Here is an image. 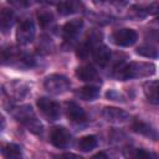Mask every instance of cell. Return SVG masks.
<instances>
[{
	"mask_svg": "<svg viewBox=\"0 0 159 159\" xmlns=\"http://www.w3.org/2000/svg\"><path fill=\"white\" fill-rule=\"evenodd\" d=\"M155 73V66L152 62H130L120 68L118 78L130 80V78H143L149 77Z\"/></svg>",
	"mask_w": 159,
	"mask_h": 159,
	"instance_id": "cell-1",
	"label": "cell"
},
{
	"mask_svg": "<svg viewBox=\"0 0 159 159\" xmlns=\"http://www.w3.org/2000/svg\"><path fill=\"white\" fill-rule=\"evenodd\" d=\"M14 117L16 118V120L22 123L31 133H34V134H41L42 133L43 127H42L41 122L37 119L31 106L25 104V106L17 107L14 111Z\"/></svg>",
	"mask_w": 159,
	"mask_h": 159,
	"instance_id": "cell-2",
	"label": "cell"
},
{
	"mask_svg": "<svg viewBox=\"0 0 159 159\" xmlns=\"http://www.w3.org/2000/svg\"><path fill=\"white\" fill-rule=\"evenodd\" d=\"M43 86H45L46 91L52 94H62L66 91H68L70 81L67 80V77H65L62 75L53 73V75H50L46 77Z\"/></svg>",
	"mask_w": 159,
	"mask_h": 159,
	"instance_id": "cell-3",
	"label": "cell"
},
{
	"mask_svg": "<svg viewBox=\"0 0 159 159\" xmlns=\"http://www.w3.org/2000/svg\"><path fill=\"white\" fill-rule=\"evenodd\" d=\"M37 107L40 112L43 114L45 118L48 120H57L61 111H60V104L47 97H41L37 99Z\"/></svg>",
	"mask_w": 159,
	"mask_h": 159,
	"instance_id": "cell-4",
	"label": "cell"
},
{
	"mask_svg": "<svg viewBox=\"0 0 159 159\" xmlns=\"http://www.w3.org/2000/svg\"><path fill=\"white\" fill-rule=\"evenodd\" d=\"M138 39L137 32L133 29H119L112 34V41L117 46H132Z\"/></svg>",
	"mask_w": 159,
	"mask_h": 159,
	"instance_id": "cell-5",
	"label": "cell"
},
{
	"mask_svg": "<svg viewBox=\"0 0 159 159\" xmlns=\"http://www.w3.org/2000/svg\"><path fill=\"white\" fill-rule=\"evenodd\" d=\"M35 37V25L31 20H24L16 31V40L20 45H27L32 42Z\"/></svg>",
	"mask_w": 159,
	"mask_h": 159,
	"instance_id": "cell-6",
	"label": "cell"
},
{
	"mask_svg": "<svg viewBox=\"0 0 159 159\" xmlns=\"http://www.w3.org/2000/svg\"><path fill=\"white\" fill-rule=\"evenodd\" d=\"M50 142L56 148H66L71 142V134L66 128L56 127V128H53L51 130Z\"/></svg>",
	"mask_w": 159,
	"mask_h": 159,
	"instance_id": "cell-7",
	"label": "cell"
},
{
	"mask_svg": "<svg viewBox=\"0 0 159 159\" xmlns=\"http://www.w3.org/2000/svg\"><path fill=\"white\" fill-rule=\"evenodd\" d=\"M102 116L107 122L111 123H124L129 118L127 112L117 107H104L102 111Z\"/></svg>",
	"mask_w": 159,
	"mask_h": 159,
	"instance_id": "cell-8",
	"label": "cell"
},
{
	"mask_svg": "<svg viewBox=\"0 0 159 159\" xmlns=\"http://www.w3.org/2000/svg\"><path fill=\"white\" fill-rule=\"evenodd\" d=\"M123 155L125 159H159L154 153L134 147H127L123 150Z\"/></svg>",
	"mask_w": 159,
	"mask_h": 159,
	"instance_id": "cell-9",
	"label": "cell"
},
{
	"mask_svg": "<svg viewBox=\"0 0 159 159\" xmlns=\"http://www.w3.org/2000/svg\"><path fill=\"white\" fill-rule=\"evenodd\" d=\"M66 111H67V117L70 120L75 123H81L86 120V112L75 102H67L66 104Z\"/></svg>",
	"mask_w": 159,
	"mask_h": 159,
	"instance_id": "cell-10",
	"label": "cell"
},
{
	"mask_svg": "<svg viewBox=\"0 0 159 159\" xmlns=\"http://www.w3.org/2000/svg\"><path fill=\"white\" fill-rule=\"evenodd\" d=\"M147 99L153 104H159V81H149L143 86Z\"/></svg>",
	"mask_w": 159,
	"mask_h": 159,
	"instance_id": "cell-11",
	"label": "cell"
},
{
	"mask_svg": "<svg viewBox=\"0 0 159 159\" xmlns=\"http://www.w3.org/2000/svg\"><path fill=\"white\" fill-rule=\"evenodd\" d=\"M82 26H83V21L80 20V19H75V20H71V21L66 22L65 26H63V29H62V30H63V36H65V39H66V40H72V39H75V37L78 35V32L81 31Z\"/></svg>",
	"mask_w": 159,
	"mask_h": 159,
	"instance_id": "cell-12",
	"label": "cell"
},
{
	"mask_svg": "<svg viewBox=\"0 0 159 159\" xmlns=\"http://www.w3.org/2000/svg\"><path fill=\"white\" fill-rule=\"evenodd\" d=\"M132 128H133V130H134L135 133L142 134V135H144V137H147V138H150V139H153V140H157V139L159 138V133H158L152 125H149L148 123H144V122H135Z\"/></svg>",
	"mask_w": 159,
	"mask_h": 159,
	"instance_id": "cell-13",
	"label": "cell"
},
{
	"mask_svg": "<svg viewBox=\"0 0 159 159\" xmlns=\"http://www.w3.org/2000/svg\"><path fill=\"white\" fill-rule=\"evenodd\" d=\"M76 76L84 82H92L98 78L97 70L92 66H81L76 70Z\"/></svg>",
	"mask_w": 159,
	"mask_h": 159,
	"instance_id": "cell-14",
	"label": "cell"
},
{
	"mask_svg": "<svg viewBox=\"0 0 159 159\" xmlns=\"http://www.w3.org/2000/svg\"><path fill=\"white\" fill-rule=\"evenodd\" d=\"M2 159H24L21 148L16 144H6L2 147Z\"/></svg>",
	"mask_w": 159,
	"mask_h": 159,
	"instance_id": "cell-15",
	"label": "cell"
},
{
	"mask_svg": "<svg viewBox=\"0 0 159 159\" xmlns=\"http://www.w3.org/2000/svg\"><path fill=\"white\" fill-rule=\"evenodd\" d=\"M93 57H94V61L99 66H106L109 62L111 52L106 46H98L93 52Z\"/></svg>",
	"mask_w": 159,
	"mask_h": 159,
	"instance_id": "cell-16",
	"label": "cell"
},
{
	"mask_svg": "<svg viewBox=\"0 0 159 159\" xmlns=\"http://www.w3.org/2000/svg\"><path fill=\"white\" fill-rule=\"evenodd\" d=\"M12 22H14L12 10L11 9H7V7L1 9V12H0V26H1V30L4 32H6L11 27Z\"/></svg>",
	"mask_w": 159,
	"mask_h": 159,
	"instance_id": "cell-17",
	"label": "cell"
},
{
	"mask_svg": "<svg viewBox=\"0 0 159 159\" xmlns=\"http://www.w3.org/2000/svg\"><path fill=\"white\" fill-rule=\"evenodd\" d=\"M98 94H99V88L96 86H84L77 92V96L83 101H93L98 97Z\"/></svg>",
	"mask_w": 159,
	"mask_h": 159,
	"instance_id": "cell-18",
	"label": "cell"
},
{
	"mask_svg": "<svg viewBox=\"0 0 159 159\" xmlns=\"http://www.w3.org/2000/svg\"><path fill=\"white\" fill-rule=\"evenodd\" d=\"M77 147L82 152H89L97 147V138L94 135H84L78 140Z\"/></svg>",
	"mask_w": 159,
	"mask_h": 159,
	"instance_id": "cell-19",
	"label": "cell"
},
{
	"mask_svg": "<svg viewBox=\"0 0 159 159\" xmlns=\"http://www.w3.org/2000/svg\"><path fill=\"white\" fill-rule=\"evenodd\" d=\"M80 7V4L78 2H75V1H63V2H60L57 5V10L61 15H70V14H73L78 10Z\"/></svg>",
	"mask_w": 159,
	"mask_h": 159,
	"instance_id": "cell-20",
	"label": "cell"
},
{
	"mask_svg": "<svg viewBox=\"0 0 159 159\" xmlns=\"http://www.w3.org/2000/svg\"><path fill=\"white\" fill-rule=\"evenodd\" d=\"M137 53L143 56V57H149V58H157L159 57V50L150 45H143L137 48Z\"/></svg>",
	"mask_w": 159,
	"mask_h": 159,
	"instance_id": "cell-21",
	"label": "cell"
},
{
	"mask_svg": "<svg viewBox=\"0 0 159 159\" xmlns=\"http://www.w3.org/2000/svg\"><path fill=\"white\" fill-rule=\"evenodd\" d=\"M37 20H39V24L42 27H46V26H48L50 24L53 22V16L48 10L42 9V10L37 11Z\"/></svg>",
	"mask_w": 159,
	"mask_h": 159,
	"instance_id": "cell-22",
	"label": "cell"
},
{
	"mask_svg": "<svg viewBox=\"0 0 159 159\" xmlns=\"http://www.w3.org/2000/svg\"><path fill=\"white\" fill-rule=\"evenodd\" d=\"M88 53H89V46L87 43L81 45L80 48H78V51H77V56L81 57V58H86L88 56Z\"/></svg>",
	"mask_w": 159,
	"mask_h": 159,
	"instance_id": "cell-23",
	"label": "cell"
},
{
	"mask_svg": "<svg viewBox=\"0 0 159 159\" xmlns=\"http://www.w3.org/2000/svg\"><path fill=\"white\" fill-rule=\"evenodd\" d=\"M106 96H107V98H108V99H112V101H117V102L123 101V97H122L117 91H114V89L108 91V92L106 93Z\"/></svg>",
	"mask_w": 159,
	"mask_h": 159,
	"instance_id": "cell-24",
	"label": "cell"
},
{
	"mask_svg": "<svg viewBox=\"0 0 159 159\" xmlns=\"http://www.w3.org/2000/svg\"><path fill=\"white\" fill-rule=\"evenodd\" d=\"M60 159H82V157L77 155V154H73V153H65L61 155Z\"/></svg>",
	"mask_w": 159,
	"mask_h": 159,
	"instance_id": "cell-25",
	"label": "cell"
},
{
	"mask_svg": "<svg viewBox=\"0 0 159 159\" xmlns=\"http://www.w3.org/2000/svg\"><path fill=\"white\" fill-rule=\"evenodd\" d=\"M149 39H152V41H155L159 43V32L158 31H150L149 32Z\"/></svg>",
	"mask_w": 159,
	"mask_h": 159,
	"instance_id": "cell-26",
	"label": "cell"
},
{
	"mask_svg": "<svg viewBox=\"0 0 159 159\" xmlns=\"http://www.w3.org/2000/svg\"><path fill=\"white\" fill-rule=\"evenodd\" d=\"M91 159H108V157L106 155V153H103V152H99V153H97V154H94Z\"/></svg>",
	"mask_w": 159,
	"mask_h": 159,
	"instance_id": "cell-27",
	"label": "cell"
},
{
	"mask_svg": "<svg viewBox=\"0 0 159 159\" xmlns=\"http://www.w3.org/2000/svg\"><path fill=\"white\" fill-rule=\"evenodd\" d=\"M157 15H158V19H159V12H158V14H157Z\"/></svg>",
	"mask_w": 159,
	"mask_h": 159,
	"instance_id": "cell-28",
	"label": "cell"
}]
</instances>
